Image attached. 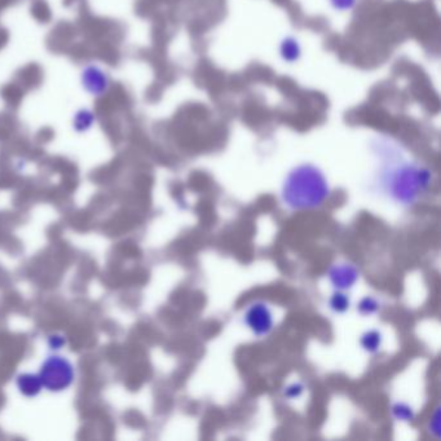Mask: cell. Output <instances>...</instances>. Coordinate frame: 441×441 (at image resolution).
Returning <instances> with one entry per match:
<instances>
[{
    "label": "cell",
    "instance_id": "1",
    "mask_svg": "<svg viewBox=\"0 0 441 441\" xmlns=\"http://www.w3.org/2000/svg\"><path fill=\"white\" fill-rule=\"evenodd\" d=\"M330 194L328 180L315 166L294 168L284 183L282 201L289 209L309 210L319 207Z\"/></svg>",
    "mask_w": 441,
    "mask_h": 441
},
{
    "label": "cell",
    "instance_id": "7",
    "mask_svg": "<svg viewBox=\"0 0 441 441\" xmlns=\"http://www.w3.org/2000/svg\"><path fill=\"white\" fill-rule=\"evenodd\" d=\"M392 414L395 416V418L398 420H404V422H410L413 420L416 414L414 410L409 407L408 404L405 403H397L392 407Z\"/></svg>",
    "mask_w": 441,
    "mask_h": 441
},
{
    "label": "cell",
    "instance_id": "4",
    "mask_svg": "<svg viewBox=\"0 0 441 441\" xmlns=\"http://www.w3.org/2000/svg\"><path fill=\"white\" fill-rule=\"evenodd\" d=\"M329 280L335 289L348 290L359 280V271L354 265L348 263L332 265L329 269Z\"/></svg>",
    "mask_w": 441,
    "mask_h": 441
},
{
    "label": "cell",
    "instance_id": "2",
    "mask_svg": "<svg viewBox=\"0 0 441 441\" xmlns=\"http://www.w3.org/2000/svg\"><path fill=\"white\" fill-rule=\"evenodd\" d=\"M383 184L387 194L395 202L410 205L430 185V172L416 166H400L387 172Z\"/></svg>",
    "mask_w": 441,
    "mask_h": 441
},
{
    "label": "cell",
    "instance_id": "9",
    "mask_svg": "<svg viewBox=\"0 0 441 441\" xmlns=\"http://www.w3.org/2000/svg\"><path fill=\"white\" fill-rule=\"evenodd\" d=\"M302 392H303V386L300 383H295L293 386L287 387L285 395L290 398H295V397L300 396Z\"/></svg>",
    "mask_w": 441,
    "mask_h": 441
},
{
    "label": "cell",
    "instance_id": "3",
    "mask_svg": "<svg viewBox=\"0 0 441 441\" xmlns=\"http://www.w3.org/2000/svg\"><path fill=\"white\" fill-rule=\"evenodd\" d=\"M243 322L256 337L268 335L275 325L273 313L264 302L256 300L247 306L243 313Z\"/></svg>",
    "mask_w": 441,
    "mask_h": 441
},
{
    "label": "cell",
    "instance_id": "6",
    "mask_svg": "<svg viewBox=\"0 0 441 441\" xmlns=\"http://www.w3.org/2000/svg\"><path fill=\"white\" fill-rule=\"evenodd\" d=\"M350 304H351L350 298L341 290L334 293L329 299V307L334 313H344L347 309L350 308Z\"/></svg>",
    "mask_w": 441,
    "mask_h": 441
},
{
    "label": "cell",
    "instance_id": "8",
    "mask_svg": "<svg viewBox=\"0 0 441 441\" xmlns=\"http://www.w3.org/2000/svg\"><path fill=\"white\" fill-rule=\"evenodd\" d=\"M378 309H379V303L373 297H365L364 299H361V302L357 306V310L364 316L373 315Z\"/></svg>",
    "mask_w": 441,
    "mask_h": 441
},
{
    "label": "cell",
    "instance_id": "5",
    "mask_svg": "<svg viewBox=\"0 0 441 441\" xmlns=\"http://www.w3.org/2000/svg\"><path fill=\"white\" fill-rule=\"evenodd\" d=\"M360 344L366 352H378L382 346V334L378 330L366 331L360 339Z\"/></svg>",
    "mask_w": 441,
    "mask_h": 441
}]
</instances>
